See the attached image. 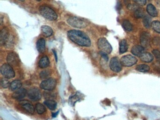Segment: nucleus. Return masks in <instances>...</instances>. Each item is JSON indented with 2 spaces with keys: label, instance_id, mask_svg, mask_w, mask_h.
Here are the masks:
<instances>
[{
  "label": "nucleus",
  "instance_id": "nucleus-1",
  "mask_svg": "<svg viewBox=\"0 0 160 120\" xmlns=\"http://www.w3.org/2000/svg\"><path fill=\"white\" fill-rule=\"evenodd\" d=\"M67 36L71 41L79 46L85 47L91 46L90 38L83 32L79 30H70L67 32Z\"/></svg>",
  "mask_w": 160,
  "mask_h": 120
},
{
  "label": "nucleus",
  "instance_id": "nucleus-2",
  "mask_svg": "<svg viewBox=\"0 0 160 120\" xmlns=\"http://www.w3.org/2000/svg\"><path fill=\"white\" fill-rule=\"evenodd\" d=\"M39 11L42 17L50 21H55L58 17L55 11L48 6H41L40 8Z\"/></svg>",
  "mask_w": 160,
  "mask_h": 120
},
{
  "label": "nucleus",
  "instance_id": "nucleus-3",
  "mask_svg": "<svg viewBox=\"0 0 160 120\" xmlns=\"http://www.w3.org/2000/svg\"><path fill=\"white\" fill-rule=\"evenodd\" d=\"M67 23L72 27L74 28L82 29L87 27L89 24L87 20L82 18H78L76 17H71L67 20Z\"/></svg>",
  "mask_w": 160,
  "mask_h": 120
},
{
  "label": "nucleus",
  "instance_id": "nucleus-4",
  "mask_svg": "<svg viewBox=\"0 0 160 120\" xmlns=\"http://www.w3.org/2000/svg\"><path fill=\"white\" fill-rule=\"evenodd\" d=\"M98 47L100 51L104 52L108 54L111 53L112 47L107 39L105 38H101L98 40Z\"/></svg>",
  "mask_w": 160,
  "mask_h": 120
},
{
  "label": "nucleus",
  "instance_id": "nucleus-5",
  "mask_svg": "<svg viewBox=\"0 0 160 120\" xmlns=\"http://www.w3.org/2000/svg\"><path fill=\"white\" fill-rule=\"evenodd\" d=\"M1 72L4 78L11 79L15 76V73L11 65L9 64H3L1 68Z\"/></svg>",
  "mask_w": 160,
  "mask_h": 120
},
{
  "label": "nucleus",
  "instance_id": "nucleus-6",
  "mask_svg": "<svg viewBox=\"0 0 160 120\" xmlns=\"http://www.w3.org/2000/svg\"><path fill=\"white\" fill-rule=\"evenodd\" d=\"M56 84L57 82L55 79L48 78L41 82L40 84V87L43 90L50 91L55 88Z\"/></svg>",
  "mask_w": 160,
  "mask_h": 120
},
{
  "label": "nucleus",
  "instance_id": "nucleus-7",
  "mask_svg": "<svg viewBox=\"0 0 160 120\" xmlns=\"http://www.w3.org/2000/svg\"><path fill=\"white\" fill-rule=\"evenodd\" d=\"M121 64L124 67H131L136 64L138 60L136 57L131 55H126L121 58Z\"/></svg>",
  "mask_w": 160,
  "mask_h": 120
},
{
  "label": "nucleus",
  "instance_id": "nucleus-8",
  "mask_svg": "<svg viewBox=\"0 0 160 120\" xmlns=\"http://www.w3.org/2000/svg\"><path fill=\"white\" fill-rule=\"evenodd\" d=\"M27 94L28 98L33 101H38L41 98V92L37 87H33L29 89Z\"/></svg>",
  "mask_w": 160,
  "mask_h": 120
},
{
  "label": "nucleus",
  "instance_id": "nucleus-9",
  "mask_svg": "<svg viewBox=\"0 0 160 120\" xmlns=\"http://www.w3.org/2000/svg\"><path fill=\"white\" fill-rule=\"evenodd\" d=\"M109 67L112 71L116 73L120 72L122 69V65L117 57L111 58L109 62Z\"/></svg>",
  "mask_w": 160,
  "mask_h": 120
},
{
  "label": "nucleus",
  "instance_id": "nucleus-10",
  "mask_svg": "<svg viewBox=\"0 0 160 120\" xmlns=\"http://www.w3.org/2000/svg\"><path fill=\"white\" fill-rule=\"evenodd\" d=\"M10 39L9 31L8 28L4 27L0 32V43L2 46H6Z\"/></svg>",
  "mask_w": 160,
  "mask_h": 120
},
{
  "label": "nucleus",
  "instance_id": "nucleus-11",
  "mask_svg": "<svg viewBox=\"0 0 160 120\" xmlns=\"http://www.w3.org/2000/svg\"><path fill=\"white\" fill-rule=\"evenodd\" d=\"M7 61L11 66H16L19 63V59L18 55L14 52H10L7 55Z\"/></svg>",
  "mask_w": 160,
  "mask_h": 120
},
{
  "label": "nucleus",
  "instance_id": "nucleus-12",
  "mask_svg": "<svg viewBox=\"0 0 160 120\" xmlns=\"http://www.w3.org/2000/svg\"><path fill=\"white\" fill-rule=\"evenodd\" d=\"M140 42L141 46L144 48L148 47L150 45V35L148 32H143L140 34Z\"/></svg>",
  "mask_w": 160,
  "mask_h": 120
},
{
  "label": "nucleus",
  "instance_id": "nucleus-13",
  "mask_svg": "<svg viewBox=\"0 0 160 120\" xmlns=\"http://www.w3.org/2000/svg\"><path fill=\"white\" fill-rule=\"evenodd\" d=\"M21 107L30 114H33L35 108L31 102L26 100H22L19 102Z\"/></svg>",
  "mask_w": 160,
  "mask_h": 120
},
{
  "label": "nucleus",
  "instance_id": "nucleus-14",
  "mask_svg": "<svg viewBox=\"0 0 160 120\" xmlns=\"http://www.w3.org/2000/svg\"><path fill=\"white\" fill-rule=\"evenodd\" d=\"M27 94V91L26 89L25 88H20L17 91H15L12 94V97L14 99L21 100L24 98Z\"/></svg>",
  "mask_w": 160,
  "mask_h": 120
},
{
  "label": "nucleus",
  "instance_id": "nucleus-15",
  "mask_svg": "<svg viewBox=\"0 0 160 120\" xmlns=\"http://www.w3.org/2000/svg\"><path fill=\"white\" fill-rule=\"evenodd\" d=\"M145 48L139 45H135L131 48V52L133 55L140 57L144 53Z\"/></svg>",
  "mask_w": 160,
  "mask_h": 120
},
{
  "label": "nucleus",
  "instance_id": "nucleus-16",
  "mask_svg": "<svg viewBox=\"0 0 160 120\" xmlns=\"http://www.w3.org/2000/svg\"><path fill=\"white\" fill-rule=\"evenodd\" d=\"M41 32L45 37H49L52 36L53 31L52 28L48 25H42L41 27Z\"/></svg>",
  "mask_w": 160,
  "mask_h": 120
},
{
  "label": "nucleus",
  "instance_id": "nucleus-17",
  "mask_svg": "<svg viewBox=\"0 0 160 120\" xmlns=\"http://www.w3.org/2000/svg\"><path fill=\"white\" fill-rule=\"evenodd\" d=\"M22 82L19 80H15L10 83V89L12 91H17L21 88Z\"/></svg>",
  "mask_w": 160,
  "mask_h": 120
},
{
  "label": "nucleus",
  "instance_id": "nucleus-18",
  "mask_svg": "<svg viewBox=\"0 0 160 120\" xmlns=\"http://www.w3.org/2000/svg\"><path fill=\"white\" fill-rule=\"evenodd\" d=\"M36 47L40 53H42L45 51L46 47V41L43 39H40L37 41Z\"/></svg>",
  "mask_w": 160,
  "mask_h": 120
},
{
  "label": "nucleus",
  "instance_id": "nucleus-19",
  "mask_svg": "<svg viewBox=\"0 0 160 120\" xmlns=\"http://www.w3.org/2000/svg\"><path fill=\"white\" fill-rule=\"evenodd\" d=\"M49 59L47 56H44L40 60L39 62V66L40 68L44 69L47 68L49 65Z\"/></svg>",
  "mask_w": 160,
  "mask_h": 120
},
{
  "label": "nucleus",
  "instance_id": "nucleus-20",
  "mask_svg": "<svg viewBox=\"0 0 160 120\" xmlns=\"http://www.w3.org/2000/svg\"><path fill=\"white\" fill-rule=\"evenodd\" d=\"M140 60L142 62H150L153 60V56L151 54L147 52H144V53L140 56Z\"/></svg>",
  "mask_w": 160,
  "mask_h": 120
},
{
  "label": "nucleus",
  "instance_id": "nucleus-21",
  "mask_svg": "<svg viewBox=\"0 0 160 120\" xmlns=\"http://www.w3.org/2000/svg\"><path fill=\"white\" fill-rule=\"evenodd\" d=\"M147 11L148 14L153 17H156L158 15L157 9L153 4H149L147 7Z\"/></svg>",
  "mask_w": 160,
  "mask_h": 120
},
{
  "label": "nucleus",
  "instance_id": "nucleus-22",
  "mask_svg": "<svg viewBox=\"0 0 160 120\" xmlns=\"http://www.w3.org/2000/svg\"><path fill=\"white\" fill-rule=\"evenodd\" d=\"M44 104L51 110H55L57 107V103L53 99H47L44 101Z\"/></svg>",
  "mask_w": 160,
  "mask_h": 120
},
{
  "label": "nucleus",
  "instance_id": "nucleus-23",
  "mask_svg": "<svg viewBox=\"0 0 160 120\" xmlns=\"http://www.w3.org/2000/svg\"><path fill=\"white\" fill-rule=\"evenodd\" d=\"M128 49V45L127 41L125 39H122L120 42L119 45V53L121 54L124 53Z\"/></svg>",
  "mask_w": 160,
  "mask_h": 120
},
{
  "label": "nucleus",
  "instance_id": "nucleus-24",
  "mask_svg": "<svg viewBox=\"0 0 160 120\" xmlns=\"http://www.w3.org/2000/svg\"><path fill=\"white\" fill-rule=\"evenodd\" d=\"M145 13L143 8L140 7H139L135 11H134V17L136 18H140L144 17L145 16Z\"/></svg>",
  "mask_w": 160,
  "mask_h": 120
},
{
  "label": "nucleus",
  "instance_id": "nucleus-25",
  "mask_svg": "<svg viewBox=\"0 0 160 120\" xmlns=\"http://www.w3.org/2000/svg\"><path fill=\"white\" fill-rule=\"evenodd\" d=\"M35 109L37 113L39 114H43L46 111V108L44 105L40 103H38L35 105Z\"/></svg>",
  "mask_w": 160,
  "mask_h": 120
},
{
  "label": "nucleus",
  "instance_id": "nucleus-26",
  "mask_svg": "<svg viewBox=\"0 0 160 120\" xmlns=\"http://www.w3.org/2000/svg\"><path fill=\"white\" fill-rule=\"evenodd\" d=\"M136 70L140 72H147L150 70V67L146 64H141L136 66Z\"/></svg>",
  "mask_w": 160,
  "mask_h": 120
},
{
  "label": "nucleus",
  "instance_id": "nucleus-27",
  "mask_svg": "<svg viewBox=\"0 0 160 120\" xmlns=\"http://www.w3.org/2000/svg\"><path fill=\"white\" fill-rule=\"evenodd\" d=\"M122 26L124 29L127 32L131 31L133 29L132 24L131 23V22L128 20H124L123 22Z\"/></svg>",
  "mask_w": 160,
  "mask_h": 120
},
{
  "label": "nucleus",
  "instance_id": "nucleus-28",
  "mask_svg": "<svg viewBox=\"0 0 160 120\" xmlns=\"http://www.w3.org/2000/svg\"><path fill=\"white\" fill-rule=\"evenodd\" d=\"M143 24L144 25V27L145 28H149L150 26H151V19L150 18V17L148 16H145L143 17Z\"/></svg>",
  "mask_w": 160,
  "mask_h": 120
},
{
  "label": "nucleus",
  "instance_id": "nucleus-29",
  "mask_svg": "<svg viewBox=\"0 0 160 120\" xmlns=\"http://www.w3.org/2000/svg\"><path fill=\"white\" fill-rule=\"evenodd\" d=\"M151 27L157 33H160V22L154 21L152 22Z\"/></svg>",
  "mask_w": 160,
  "mask_h": 120
},
{
  "label": "nucleus",
  "instance_id": "nucleus-30",
  "mask_svg": "<svg viewBox=\"0 0 160 120\" xmlns=\"http://www.w3.org/2000/svg\"><path fill=\"white\" fill-rule=\"evenodd\" d=\"M50 75H51V72L49 70H44L40 72V77L41 79H48Z\"/></svg>",
  "mask_w": 160,
  "mask_h": 120
},
{
  "label": "nucleus",
  "instance_id": "nucleus-31",
  "mask_svg": "<svg viewBox=\"0 0 160 120\" xmlns=\"http://www.w3.org/2000/svg\"><path fill=\"white\" fill-rule=\"evenodd\" d=\"M8 79L7 78H3L1 80V85L3 88H7L10 87V83Z\"/></svg>",
  "mask_w": 160,
  "mask_h": 120
},
{
  "label": "nucleus",
  "instance_id": "nucleus-32",
  "mask_svg": "<svg viewBox=\"0 0 160 120\" xmlns=\"http://www.w3.org/2000/svg\"><path fill=\"white\" fill-rule=\"evenodd\" d=\"M139 7V6L138 5H136L135 4H130V3L127 5V8L131 11H135Z\"/></svg>",
  "mask_w": 160,
  "mask_h": 120
},
{
  "label": "nucleus",
  "instance_id": "nucleus-33",
  "mask_svg": "<svg viewBox=\"0 0 160 120\" xmlns=\"http://www.w3.org/2000/svg\"><path fill=\"white\" fill-rule=\"evenodd\" d=\"M153 67L154 71L160 73V62H156L155 63H154Z\"/></svg>",
  "mask_w": 160,
  "mask_h": 120
},
{
  "label": "nucleus",
  "instance_id": "nucleus-34",
  "mask_svg": "<svg viewBox=\"0 0 160 120\" xmlns=\"http://www.w3.org/2000/svg\"><path fill=\"white\" fill-rule=\"evenodd\" d=\"M133 1L137 4V5H139L140 6H144L147 3L146 0H133Z\"/></svg>",
  "mask_w": 160,
  "mask_h": 120
},
{
  "label": "nucleus",
  "instance_id": "nucleus-35",
  "mask_svg": "<svg viewBox=\"0 0 160 120\" xmlns=\"http://www.w3.org/2000/svg\"><path fill=\"white\" fill-rule=\"evenodd\" d=\"M44 93L45 98L47 99H52L53 95L52 93L49 92H44Z\"/></svg>",
  "mask_w": 160,
  "mask_h": 120
},
{
  "label": "nucleus",
  "instance_id": "nucleus-36",
  "mask_svg": "<svg viewBox=\"0 0 160 120\" xmlns=\"http://www.w3.org/2000/svg\"><path fill=\"white\" fill-rule=\"evenodd\" d=\"M78 97L77 96V95H74L73 97L70 98V102H71V104L73 105V102H74V105L75 104V102H76V101H78V100H79V99L78 98Z\"/></svg>",
  "mask_w": 160,
  "mask_h": 120
},
{
  "label": "nucleus",
  "instance_id": "nucleus-37",
  "mask_svg": "<svg viewBox=\"0 0 160 120\" xmlns=\"http://www.w3.org/2000/svg\"><path fill=\"white\" fill-rule=\"evenodd\" d=\"M152 53L154 55V56L156 57L157 59H160V52L159 50L154 49V50L152 51Z\"/></svg>",
  "mask_w": 160,
  "mask_h": 120
},
{
  "label": "nucleus",
  "instance_id": "nucleus-38",
  "mask_svg": "<svg viewBox=\"0 0 160 120\" xmlns=\"http://www.w3.org/2000/svg\"><path fill=\"white\" fill-rule=\"evenodd\" d=\"M100 54L101 55V57L103 58L105 61L108 62L109 60V57L108 56L107 54L105 53L104 52H101V51H100Z\"/></svg>",
  "mask_w": 160,
  "mask_h": 120
},
{
  "label": "nucleus",
  "instance_id": "nucleus-39",
  "mask_svg": "<svg viewBox=\"0 0 160 120\" xmlns=\"http://www.w3.org/2000/svg\"><path fill=\"white\" fill-rule=\"evenodd\" d=\"M160 40V39L158 37H154L153 40V42L154 45H157L159 44Z\"/></svg>",
  "mask_w": 160,
  "mask_h": 120
},
{
  "label": "nucleus",
  "instance_id": "nucleus-40",
  "mask_svg": "<svg viewBox=\"0 0 160 120\" xmlns=\"http://www.w3.org/2000/svg\"><path fill=\"white\" fill-rule=\"evenodd\" d=\"M59 111H57V112H55V113H52V116L53 117H55L57 115H58V114H59Z\"/></svg>",
  "mask_w": 160,
  "mask_h": 120
},
{
  "label": "nucleus",
  "instance_id": "nucleus-41",
  "mask_svg": "<svg viewBox=\"0 0 160 120\" xmlns=\"http://www.w3.org/2000/svg\"><path fill=\"white\" fill-rule=\"evenodd\" d=\"M52 51H53V53H54V54H55V60H56V61L57 62V54H56V51L54 50H52Z\"/></svg>",
  "mask_w": 160,
  "mask_h": 120
},
{
  "label": "nucleus",
  "instance_id": "nucleus-42",
  "mask_svg": "<svg viewBox=\"0 0 160 120\" xmlns=\"http://www.w3.org/2000/svg\"><path fill=\"white\" fill-rule=\"evenodd\" d=\"M18 1H20V2H23L25 1V0H18Z\"/></svg>",
  "mask_w": 160,
  "mask_h": 120
},
{
  "label": "nucleus",
  "instance_id": "nucleus-43",
  "mask_svg": "<svg viewBox=\"0 0 160 120\" xmlns=\"http://www.w3.org/2000/svg\"><path fill=\"white\" fill-rule=\"evenodd\" d=\"M36 1H41V0H36Z\"/></svg>",
  "mask_w": 160,
  "mask_h": 120
}]
</instances>
